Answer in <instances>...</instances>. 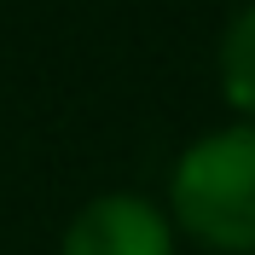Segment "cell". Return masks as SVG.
I'll return each mask as SVG.
<instances>
[{
  "instance_id": "6da1fadb",
  "label": "cell",
  "mask_w": 255,
  "mask_h": 255,
  "mask_svg": "<svg viewBox=\"0 0 255 255\" xmlns=\"http://www.w3.org/2000/svg\"><path fill=\"white\" fill-rule=\"evenodd\" d=\"M168 203L203 250L255 255V128H221L186 145L168 174Z\"/></svg>"
},
{
  "instance_id": "7a4b0ae2",
  "label": "cell",
  "mask_w": 255,
  "mask_h": 255,
  "mask_svg": "<svg viewBox=\"0 0 255 255\" xmlns=\"http://www.w3.org/2000/svg\"><path fill=\"white\" fill-rule=\"evenodd\" d=\"M58 255H174V221L139 191H105L70 221Z\"/></svg>"
},
{
  "instance_id": "3957f363",
  "label": "cell",
  "mask_w": 255,
  "mask_h": 255,
  "mask_svg": "<svg viewBox=\"0 0 255 255\" xmlns=\"http://www.w3.org/2000/svg\"><path fill=\"white\" fill-rule=\"evenodd\" d=\"M221 93H226V105L244 111L250 128H255V0L221 35Z\"/></svg>"
}]
</instances>
